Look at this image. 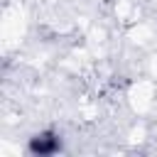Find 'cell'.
I'll list each match as a JSON object with an SVG mask.
<instances>
[{
  "mask_svg": "<svg viewBox=\"0 0 157 157\" xmlns=\"http://www.w3.org/2000/svg\"><path fill=\"white\" fill-rule=\"evenodd\" d=\"M27 150L37 157H49V155H56L61 150V137L54 132V130H42L37 135L29 137V145Z\"/></svg>",
  "mask_w": 157,
  "mask_h": 157,
  "instance_id": "6da1fadb",
  "label": "cell"
}]
</instances>
